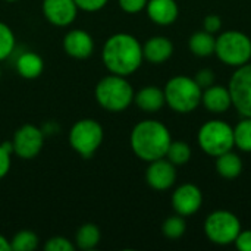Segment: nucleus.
I'll list each match as a JSON object with an SVG mask.
<instances>
[{
	"mask_svg": "<svg viewBox=\"0 0 251 251\" xmlns=\"http://www.w3.org/2000/svg\"><path fill=\"white\" fill-rule=\"evenodd\" d=\"M101 60L110 74L128 76L141 66L143 46L131 34L118 32L109 37L101 50Z\"/></svg>",
	"mask_w": 251,
	"mask_h": 251,
	"instance_id": "nucleus-1",
	"label": "nucleus"
},
{
	"mask_svg": "<svg viewBox=\"0 0 251 251\" xmlns=\"http://www.w3.org/2000/svg\"><path fill=\"white\" fill-rule=\"evenodd\" d=\"M171 143L172 138L168 126L154 119L138 122L129 135V144L134 154L149 163L165 157Z\"/></svg>",
	"mask_w": 251,
	"mask_h": 251,
	"instance_id": "nucleus-2",
	"label": "nucleus"
},
{
	"mask_svg": "<svg viewBox=\"0 0 251 251\" xmlns=\"http://www.w3.org/2000/svg\"><path fill=\"white\" fill-rule=\"evenodd\" d=\"M94 96L97 103L104 110L118 113L131 106L135 93L126 76L110 74L97 82L94 88Z\"/></svg>",
	"mask_w": 251,
	"mask_h": 251,
	"instance_id": "nucleus-3",
	"label": "nucleus"
},
{
	"mask_svg": "<svg viewBox=\"0 0 251 251\" xmlns=\"http://www.w3.org/2000/svg\"><path fill=\"white\" fill-rule=\"evenodd\" d=\"M166 104L176 113H190L201 103L203 90L194 78L178 75L171 78L165 85Z\"/></svg>",
	"mask_w": 251,
	"mask_h": 251,
	"instance_id": "nucleus-4",
	"label": "nucleus"
},
{
	"mask_svg": "<svg viewBox=\"0 0 251 251\" xmlns=\"http://www.w3.org/2000/svg\"><path fill=\"white\" fill-rule=\"evenodd\" d=\"M215 54L228 66H243L251 59V40L241 31H225L216 38Z\"/></svg>",
	"mask_w": 251,
	"mask_h": 251,
	"instance_id": "nucleus-5",
	"label": "nucleus"
},
{
	"mask_svg": "<svg viewBox=\"0 0 251 251\" xmlns=\"http://www.w3.org/2000/svg\"><path fill=\"white\" fill-rule=\"evenodd\" d=\"M200 149L213 157H218L226 151H231L235 146L234 143V128L219 119L206 122L197 135Z\"/></svg>",
	"mask_w": 251,
	"mask_h": 251,
	"instance_id": "nucleus-6",
	"label": "nucleus"
},
{
	"mask_svg": "<svg viewBox=\"0 0 251 251\" xmlns=\"http://www.w3.org/2000/svg\"><path fill=\"white\" fill-rule=\"evenodd\" d=\"M104 131L100 122L91 118L76 121L69 131L71 147L84 159L91 157L101 146Z\"/></svg>",
	"mask_w": 251,
	"mask_h": 251,
	"instance_id": "nucleus-7",
	"label": "nucleus"
},
{
	"mask_svg": "<svg viewBox=\"0 0 251 251\" xmlns=\"http://www.w3.org/2000/svg\"><path fill=\"white\" fill-rule=\"evenodd\" d=\"M204 232L213 244H234L235 238L241 232V222L229 210H216L207 216L204 222Z\"/></svg>",
	"mask_w": 251,
	"mask_h": 251,
	"instance_id": "nucleus-8",
	"label": "nucleus"
},
{
	"mask_svg": "<svg viewBox=\"0 0 251 251\" xmlns=\"http://www.w3.org/2000/svg\"><path fill=\"white\" fill-rule=\"evenodd\" d=\"M232 106L244 118H251V63L238 66L229 81Z\"/></svg>",
	"mask_w": 251,
	"mask_h": 251,
	"instance_id": "nucleus-9",
	"label": "nucleus"
},
{
	"mask_svg": "<svg viewBox=\"0 0 251 251\" xmlns=\"http://www.w3.org/2000/svg\"><path fill=\"white\" fill-rule=\"evenodd\" d=\"M13 153L24 159V160H31L37 157L44 146V134L43 131L31 124L22 125L16 132L13 134Z\"/></svg>",
	"mask_w": 251,
	"mask_h": 251,
	"instance_id": "nucleus-10",
	"label": "nucleus"
},
{
	"mask_svg": "<svg viewBox=\"0 0 251 251\" xmlns=\"http://www.w3.org/2000/svg\"><path fill=\"white\" fill-rule=\"evenodd\" d=\"M203 203V194L194 184H182L172 194V207L176 215L191 216L197 213Z\"/></svg>",
	"mask_w": 251,
	"mask_h": 251,
	"instance_id": "nucleus-11",
	"label": "nucleus"
},
{
	"mask_svg": "<svg viewBox=\"0 0 251 251\" xmlns=\"http://www.w3.org/2000/svg\"><path fill=\"white\" fill-rule=\"evenodd\" d=\"M43 15L54 26H69L78 15L74 0H43Z\"/></svg>",
	"mask_w": 251,
	"mask_h": 251,
	"instance_id": "nucleus-12",
	"label": "nucleus"
},
{
	"mask_svg": "<svg viewBox=\"0 0 251 251\" xmlns=\"http://www.w3.org/2000/svg\"><path fill=\"white\" fill-rule=\"evenodd\" d=\"M146 181L153 190L157 191L169 190L176 181L175 165L165 157L150 162L146 172Z\"/></svg>",
	"mask_w": 251,
	"mask_h": 251,
	"instance_id": "nucleus-13",
	"label": "nucleus"
},
{
	"mask_svg": "<svg viewBox=\"0 0 251 251\" xmlns=\"http://www.w3.org/2000/svg\"><path fill=\"white\" fill-rule=\"evenodd\" d=\"M63 50L74 59H87L94 51V40L84 29H71L63 38Z\"/></svg>",
	"mask_w": 251,
	"mask_h": 251,
	"instance_id": "nucleus-14",
	"label": "nucleus"
},
{
	"mask_svg": "<svg viewBox=\"0 0 251 251\" xmlns=\"http://www.w3.org/2000/svg\"><path fill=\"white\" fill-rule=\"evenodd\" d=\"M201 103L212 113H225L232 106V99L228 87L224 85H210L203 90Z\"/></svg>",
	"mask_w": 251,
	"mask_h": 251,
	"instance_id": "nucleus-15",
	"label": "nucleus"
},
{
	"mask_svg": "<svg viewBox=\"0 0 251 251\" xmlns=\"http://www.w3.org/2000/svg\"><path fill=\"white\" fill-rule=\"evenodd\" d=\"M174 53V44L168 37L156 35L146 41L143 46V56L153 65H160L166 62Z\"/></svg>",
	"mask_w": 251,
	"mask_h": 251,
	"instance_id": "nucleus-16",
	"label": "nucleus"
},
{
	"mask_svg": "<svg viewBox=\"0 0 251 251\" xmlns=\"http://www.w3.org/2000/svg\"><path fill=\"white\" fill-rule=\"evenodd\" d=\"M149 18L157 25H171L176 21L179 9L175 0H149L146 6Z\"/></svg>",
	"mask_w": 251,
	"mask_h": 251,
	"instance_id": "nucleus-17",
	"label": "nucleus"
},
{
	"mask_svg": "<svg viewBox=\"0 0 251 251\" xmlns=\"http://www.w3.org/2000/svg\"><path fill=\"white\" fill-rule=\"evenodd\" d=\"M134 101L143 112H147V113L159 112L166 103L163 90H160L156 85H147L141 88L134 96Z\"/></svg>",
	"mask_w": 251,
	"mask_h": 251,
	"instance_id": "nucleus-18",
	"label": "nucleus"
},
{
	"mask_svg": "<svg viewBox=\"0 0 251 251\" xmlns=\"http://www.w3.org/2000/svg\"><path fill=\"white\" fill-rule=\"evenodd\" d=\"M16 71L25 79H35L43 74L44 62L40 54L34 51H25L16 60Z\"/></svg>",
	"mask_w": 251,
	"mask_h": 251,
	"instance_id": "nucleus-19",
	"label": "nucleus"
},
{
	"mask_svg": "<svg viewBox=\"0 0 251 251\" xmlns=\"http://www.w3.org/2000/svg\"><path fill=\"white\" fill-rule=\"evenodd\" d=\"M188 47L191 50L193 54L199 56V57H207L210 54L215 53V47H216V38L213 34L207 32V31H199L194 32L190 40H188Z\"/></svg>",
	"mask_w": 251,
	"mask_h": 251,
	"instance_id": "nucleus-20",
	"label": "nucleus"
},
{
	"mask_svg": "<svg viewBox=\"0 0 251 251\" xmlns=\"http://www.w3.org/2000/svg\"><path fill=\"white\" fill-rule=\"evenodd\" d=\"M216 171L225 179H234L243 172V160L238 154L226 151L216 157Z\"/></svg>",
	"mask_w": 251,
	"mask_h": 251,
	"instance_id": "nucleus-21",
	"label": "nucleus"
},
{
	"mask_svg": "<svg viewBox=\"0 0 251 251\" xmlns=\"http://www.w3.org/2000/svg\"><path fill=\"white\" fill-rule=\"evenodd\" d=\"M101 240V234L97 225L94 224H84L79 226L75 235V244L81 250H93L99 246Z\"/></svg>",
	"mask_w": 251,
	"mask_h": 251,
	"instance_id": "nucleus-22",
	"label": "nucleus"
},
{
	"mask_svg": "<svg viewBox=\"0 0 251 251\" xmlns=\"http://www.w3.org/2000/svg\"><path fill=\"white\" fill-rule=\"evenodd\" d=\"M38 247V237L35 232L22 229L13 235L10 240V250L13 251H32Z\"/></svg>",
	"mask_w": 251,
	"mask_h": 251,
	"instance_id": "nucleus-23",
	"label": "nucleus"
},
{
	"mask_svg": "<svg viewBox=\"0 0 251 251\" xmlns=\"http://www.w3.org/2000/svg\"><path fill=\"white\" fill-rule=\"evenodd\" d=\"M165 157L175 166L185 165L191 159V147L185 141H172Z\"/></svg>",
	"mask_w": 251,
	"mask_h": 251,
	"instance_id": "nucleus-24",
	"label": "nucleus"
},
{
	"mask_svg": "<svg viewBox=\"0 0 251 251\" xmlns=\"http://www.w3.org/2000/svg\"><path fill=\"white\" fill-rule=\"evenodd\" d=\"M234 143L240 150L251 153V118H244L234 128Z\"/></svg>",
	"mask_w": 251,
	"mask_h": 251,
	"instance_id": "nucleus-25",
	"label": "nucleus"
},
{
	"mask_svg": "<svg viewBox=\"0 0 251 251\" xmlns=\"http://www.w3.org/2000/svg\"><path fill=\"white\" fill-rule=\"evenodd\" d=\"M185 229H187V224H185L184 216H181V215L169 216L162 225V232L169 240L181 238L185 234Z\"/></svg>",
	"mask_w": 251,
	"mask_h": 251,
	"instance_id": "nucleus-26",
	"label": "nucleus"
},
{
	"mask_svg": "<svg viewBox=\"0 0 251 251\" xmlns=\"http://www.w3.org/2000/svg\"><path fill=\"white\" fill-rule=\"evenodd\" d=\"M15 34L9 25L0 21V62L7 59L15 50Z\"/></svg>",
	"mask_w": 251,
	"mask_h": 251,
	"instance_id": "nucleus-27",
	"label": "nucleus"
},
{
	"mask_svg": "<svg viewBox=\"0 0 251 251\" xmlns=\"http://www.w3.org/2000/svg\"><path fill=\"white\" fill-rule=\"evenodd\" d=\"M12 153H13L12 141H4L3 144H0V179H3L10 171Z\"/></svg>",
	"mask_w": 251,
	"mask_h": 251,
	"instance_id": "nucleus-28",
	"label": "nucleus"
},
{
	"mask_svg": "<svg viewBox=\"0 0 251 251\" xmlns=\"http://www.w3.org/2000/svg\"><path fill=\"white\" fill-rule=\"evenodd\" d=\"M76 247L71 243V240L65 237H53L44 244L46 251H74Z\"/></svg>",
	"mask_w": 251,
	"mask_h": 251,
	"instance_id": "nucleus-29",
	"label": "nucleus"
},
{
	"mask_svg": "<svg viewBox=\"0 0 251 251\" xmlns=\"http://www.w3.org/2000/svg\"><path fill=\"white\" fill-rule=\"evenodd\" d=\"M194 79H196V82L199 84V87L201 90H206V88H209L210 85L215 84V72L212 69H209V68H204V69L197 72Z\"/></svg>",
	"mask_w": 251,
	"mask_h": 251,
	"instance_id": "nucleus-30",
	"label": "nucleus"
},
{
	"mask_svg": "<svg viewBox=\"0 0 251 251\" xmlns=\"http://www.w3.org/2000/svg\"><path fill=\"white\" fill-rule=\"evenodd\" d=\"M149 0H119V6L126 13H138L146 9Z\"/></svg>",
	"mask_w": 251,
	"mask_h": 251,
	"instance_id": "nucleus-31",
	"label": "nucleus"
},
{
	"mask_svg": "<svg viewBox=\"0 0 251 251\" xmlns=\"http://www.w3.org/2000/svg\"><path fill=\"white\" fill-rule=\"evenodd\" d=\"M78 6L79 10L84 12H97L100 9H103L109 0H74Z\"/></svg>",
	"mask_w": 251,
	"mask_h": 251,
	"instance_id": "nucleus-32",
	"label": "nucleus"
},
{
	"mask_svg": "<svg viewBox=\"0 0 251 251\" xmlns=\"http://www.w3.org/2000/svg\"><path fill=\"white\" fill-rule=\"evenodd\" d=\"M203 28H204V31H207L210 34H215V32L221 31V28H222V19H221V16H218L215 13L207 15L204 18V21H203Z\"/></svg>",
	"mask_w": 251,
	"mask_h": 251,
	"instance_id": "nucleus-33",
	"label": "nucleus"
},
{
	"mask_svg": "<svg viewBox=\"0 0 251 251\" xmlns=\"http://www.w3.org/2000/svg\"><path fill=\"white\" fill-rule=\"evenodd\" d=\"M234 244L240 251H251V229H247V231L241 229Z\"/></svg>",
	"mask_w": 251,
	"mask_h": 251,
	"instance_id": "nucleus-34",
	"label": "nucleus"
},
{
	"mask_svg": "<svg viewBox=\"0 0 251 251\" xmlns=\"http://www.w3.org/2000/svg\"><path fill=\"white\" fill-rule=\"evenodd\" d=\"M10 250V240H7L4 235L0 234V251Z\"/></svg>",
	"mask_w": 251,
	"mask_h": 251,
	"instance_id": "nucleus-35",
	"label": "nucleus"
},
{
	"mask_svg": "<svg viewBox=\"0 0 251 251\" xmlns=\"http://www.w3.org/2000/svg\"><path fill=\"white\" fill-rule=\"evenodd\" d=\"M4 1H18V0H4Z\"/></svg>",
	"mask_w": 251,
	"mask_h": 251,
	"instance_id": "nucleus-36",
	"label": "nucleus"
}]
</instances>
